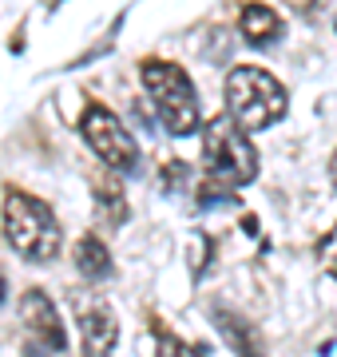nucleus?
Masks as SVG:
<instances>
[{
	"mask_svg": "<svg viewBox=\"0 0 337 357\" xmlns=\"http://www.w3.org/2000/svg\"><path fill=\"white\" fill-rule=\"evenodd\" d=\"M20 314H24L28 321V330L36 333L40 342L48 345V349H56V354H64V321H60V310L52 306V298L44 290H28L24 294V302H20Z\"/></svg>",
	"mask_w": 337,
	"mask_h": 357,
	"instance_id": "nucleus-7",
	"label": "nucleus"
},
{
	"mask_svg": "<svg viewBox=\"0 0 337 357\" xmlns=\"http://www.w3.org/2000/svg\"><path fill=\"white\" fill-rule=\"evenodd\" d=\"M203 167L210 187H246L258 178V151L230 115H219L203 128Z\"/></svg>",
	"mask_w": 337,
	"mask_h": 357,
	"instance_id": "nucleus-2",
	"label": "nucleus"
},
{
	"mask_svg": "<svg viewBox=\"0 0 337 357\" xmlns=\"http://www.w3.org/2000/svg\"><path fill=\"white\" fill-rule=\"evenodd\" d=\"M329 175H334V187H337V155H334V163H329Z\"/></svg>",
	"mask_w": 337,
	"mask_h": 357,
	"instance_id": "nucleus-14",
	"label": "nucleus"
},
{
	"mask_svg": "<svg viewBox=\"0 0 337 357\" xmlns=\"http://www.w3.org/2000/svg\"><path fill=\"white\" fill-rule=\"evenodd\" d=\"M226 107L242 131H266L285 115L290 100H285V88L266 68L242 64L226 76Z\"/></svg>",
	"mask_w": 337,
	"mask_h": 357,
	"instance_id": "nucleus-1",
	"label": "nucleus"
},
{
	"mask_svg": "<svg viewBox=\"0 0 337 357\" xmlns=\"http://www.w3.org/2000/svg\"><path fill=\"white\" fill-rule=\"evenodd\" d=\"M95 199L104 203L111 222H123V218H127V203H123V191H119L116 178H100V183H95Z\"/></svg>",
	"mask_w": 337,
	"mask_h": 357,
	"instance_id": "nucleus-11",
	"label": "nucleus"
},
{
	"mask_svg": "<svg viewBox=\"0 0 337 357\" xmlns=\"http://www.w3.org/2000/svg\"><path fill=\"white\" fill-rule=\"evenodd\" d=\"M79 333H84V354L88 357H107L119 342V318L107 302H84L76 310Z\"/></svg>",
	"mask_w": 337,
	"mask_h": 357,
	"instance_id": "nucleus-6",
	"label": "nucleus"
},
{
	"mask_svg": "<svg viewBox=\"0 0 337 357\" xmlns=\"http://www.w3.org/2000/svg\"><path fill=\"white\" fill-rule=\"evenodd\" d=\"M79 131H84V139H88L91 151L100 155V163H107L119 175L135 171L139 147L131 139V131L116 119V112H107L104 103H88L84 107V119H79Z\"/></svg>",
	"mask_w": 337,
	"mask_h": 357,
	"instance_id": "nucleus-5",
	"label": "nucleus"
},
{
	"mask_svg": "<svg viewBox=\"0 0 337 357\" xmlns=\"http://www.w3.org/2000/svg\"><path fill=\"white\" fill-rule=\"evenodd\" d=\"M4 238L13 243L16 255L32 258V262H48L60 250V222H56L52 206L40 203L36 195L8 191V199H4Z\"/></svg>",
	"mask_w": 337,
	"mask_h": 357,
	"instance_id": "nucleus-4",
	"label": "nucleus"
},
{
	"mask_svg": "<svg viewBox=\"0 0 337 357\" xmlns=\"http://www.w3.org/2000/svg\"><path fill=\"white\" fill-rule=\"evenodd\" d=\"M329 274H334V278H337V255L329 258Z\"/></svg>",
	"mask_w": 337,
	"mask_h": 357,
	"instance_id": "nucleus-15",
	"label": "nucleus"
},
{
	"mask_svg": "<svg viewBox=\"0 0 337 357\" xmlns=\"http://www.w3.org/2000/svg\"><path fill=\"white\" fill-rule=\"evenodd\" d=\"M4 294H8V286H4V278H0V302H4Z\"/></svg>",
	"mask_w": 337,
	"mask_h": 357,
	"instance_id": "nucleus-16",
	"label": "nucleus"
},
{
	"mask_svg": "<svg viewBox=\"0 0 337 357\" xmlns=\"http://www.w3.org/2000/svg\"><path fill=\"white\" fill-rule=\"evenodd\" d=\"M214 321L222 326V333H230L226 342L238 349V357H262L258 342H254V330H246V321L238 318V314H230V310H214Z\"/></svg>",
	"mask_w": 337,
	"mask_h": 357,
	"instance_id": "nucleus-10",
	"label": "nucleus"
},
{
	"mask_svg": "<svg viewBox=\"0 0 337 357\" xmlns=\"http://www.w3.org/2000/svg\"><path fill=\"white\" fill-rule=\"evenodd\" d=\"M182 178H191V167H182V163H171V167H167V187H175V191H179V187H187Z\"/></svg>",
	"mask_w": 337,
	"mask_h": 357,
	"instance_id": "nucleus-13",
	"label": "nucleus"
},
{
	"mask_svg": "<svg viewBox=\"0 0 337 357\" xmlns=\"http://www.w3.org/2000/svg\"><path fill=\"white\" fill-rule=\"evenodd\" d=\"M155 357H203V354H198L195 345L179 342V337H175V333L159 330V345H155Z\"/></svg>",
	"mask_w": 337,
	"mask_h": 357,
	"instance_id": "nucleus-12",
	"label": "nucleus"
},
{
	"mask_svg": "<svg viewBox=\"0 0 337 357\" xmlns=\"http://www.w3.org/2000/svg\"><path fill=\"white\" fill-rule=\"evenodd\" d=\"M238 28H242V36H246L254 48H266V44H274V40L282 36V16L274 13L270 4H242Z\"/></svg>",
	"mask_w": 337,
	"mask_h": 357,
	"instance_id": "nucleus-8",
	"label": "nucleus"
},
{
	"mask_svg": "<svg viewBox=\"0 0 337 357\" xmlns=\"http://www.w3.org/2000/svg\"><path fill=\"white\" fill-rule=\"evenodd\" d=\"M139 76H143L147 96L155 100L163 128L171 135H179V139L195 135L198 123H203V112H198V91L191 84V76L179 64H171V60H143Z\"/></svg>",
	"mask_w": 337,
	"mask_h": 357,
	"instance_id": "nucleus-3",
	"label": "nucleus"
},
{
	"mask_svg": "<svg viewBox=\"0 0 337 357\" xmlns=\"http://www.w3.org/2000/svg\"><path fill=\"white\" fill-rule=\"evenodd\" d=\"M76 270L84 274V278H95V282L111 278V270H116L111 250H107L95 234H84V238L76 243Z\"/></svg>",
	"mask_w": 337,
	"mask_h": 357,
	"instance_id": "nucleus-9",
	"label": "nucleus"
}]
</instances>
